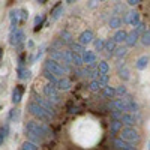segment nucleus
I'll use <instances>...</instances> for the list:
<instances>
[{"instance_id": "20", "label": "nucleus", "mask_w": 150, "mask_h": 150, "mask_svg": "<svg viewBox=\"0 0 150 150\" xmlns=\"http://www.w3.org/2000/svg\"><path fill=\"white\" fill-rule=\"evenodd\" d=\"M114 41L117 42V44H123V42H126V39H128V32H125V30H117L116 33H114Z\"/></svg>"}, {"instance_id": "1", "label": "nucleus", "mask_w": 150, "mask_h": 150, "mask_svg": "<svg viewBox=\"0 0 150 150\" xmlns=\"http://www.w3.org/2000/svg\"><path fill=\"white\" fill-rule=\"evenodd\" d=\"M24 129H26V135L27 138L36 144H39L44 141L45 137H51V131H50L48 126H45V125L42 123H38L35 120H29L26 122V126H24Z\"/></svg>"}, {"instance_id": "22", "label": "nucleus", "mask_w": 150, "mask_h": 150, "mask_svg": "<svg viewBox=\"0 0 150 150\" xmlns=\"http://www.w3.org/2000/svg\"><path fill=\"white\" fill-rule=\"evenodd\" d=\"M147 65H149V56H141V57H138V60L135 62V68L138 71L146 69Z\"/></svg>"}, {"instance_id": "40", "label": "nucleus", "mask_w": 150, "mask_h": 150, "mask_svg": "<svg viewBox=\"0 0 150 150\" xmlns=\"http://www.w3.org/2000/svg\"><path fill=\"white\" fill-rule=\"evenodd\" d=\"M102 86H108V81H110V75L108 74H99V77L96 78Z\"/></svg>"}, {"instance_id": "10", "label": "nucleus", "mask_w": 150, "mask_h": 150, "mask_svg": "<svg viewBox=\"0 0 150 150\" xmlns=\"http://www.w3.org/2000/svg\"><path fill=\"white\" fill-rule=\"evenodd\" d=\"M48 54H50V59H53V60L59 62V63H62V65H63V63H66V62H65V54H63V50L50 48Z\"/></svg>"}, {"instance_id": "37", "label": "nucleus", "mask_w": 150, "mask_h": 150, "mask_svg": "<svg viewBox=\"0 0 150 150\" xmlns=\"http://www.w3.org/2000/svg\"><path fill=\"white\" fill-rule=\"evenodd\" d=\"M21 102V90L14 89L12 90V104H20Z\"/></svg>"}, {"instance_id": "33", "label": "nucleus", "mask_w": 150, "mask_h": 150, "mask_svg": "<svg viewBox=\"0 0 150 150\" xmlns=\"http://www.w3.org/2000/svg\"><path fill=\"white\" fill-rule=\"evenodd\" d=\"M102 87H104V86H102L101 83H99L98 80H92V81H90V84H89V90H90V92H93V93H96V92L101 90Z\"/></svg>"}, {"instance_id": "47", "label": "nucleus", "mask_w": 150, "mask_h": 150, "mask_svg": "<svg viewBox=\"0 0 150 150\" xmlns=\"http://www.w3.org/2000/svg\"><path fill=\"white\" fill-rule=\"evenodd\" d=\"M20 15H21V23H24V21H26V20L29 18V12H27L26 9H21Z\"/></svg>"}, {"instance_id": "53", "label": "nucleus", "mask_w": 150, "mask_h": 150, "mask_svg": "<svg viewBox=\"0 0 150 150\" xmlns=\"http://www.w3.org/2000/svg\"><path fill=\"white\" fill-rule=\"evenodd\" d=\"M99 2H105V0H99Z\"/></svg>"}, {"instance_id": "16", "label": "nucleus", "mask_w": 150, "mask_h": 150, "mask_svg": "<svg viewBox=\"0 0 150 150\" xmlns=\"http://www.w3.org/2000/svg\"><path fill=\"white\" fill-rule=\"evenodd\" d=\"M117 74H119V77H120L123 81H128V80L131 78V75H129V69L126 68V65H125V62H120V63H119Z\"/></svg>"}, {"instance_id": "14", "label": "nucleus", "mask_w": 150, "mask_h": 150, "mask_svg": "<svg viewBox=\"0 0 150 150\" xmlns=\"http://www.w3.org/2000/svg\"><path fill=\"white\" fill-rule=\"evenodd\" d=\"M140 38H141V35L134 29L132 32L128 33V39H126V42H125V44H126V47H135L137 42L140 41Z\"/></svg>"}, {"instance_id": "35", "label": "nucleus", "mask_w": 150, "mask_h": 150, "mask_svg": "<svg viewBox=\"0 0 150 150\" xmlns=\"http://www.w3.org/2000/svg\"><path fill=\"white\" fill-rule=\"evenodd\" d=\"M39 147H38V144L36 143H33V141H24L23 143V146H21V150H38Z\"/></svg>"}, {"instance_id": "36", "label": "nucleus", "mask_w": 150, "mask_h": 150, "mask_svg": "<svg viewBox=\"0 0 150 150\" xmlns=\"http://www.w3.org/2000/svg\"><path fill=\"white\" fill-rule=\"evenodd\" d=\"M140 42H141L144 47H150V30H146V32L141 35Z\"/></svg>"}, {"instance_id": "26", "label": "nucleus", "mask_w": 150, "mask_h": 150, "mask_svg": "<svg viewBox=\"0 0 150 150\" xmlns=\"http://www.w3.org/2000/svg\"><path fill=\"white\" fill-rule=\"evenodd\" d=\"M122 126H123V122H122V120H112V122H111V126H110L111 134L114 135V134H117L119 131H122V129H123Z\"/></svg>"}, {"instance_id": "44", "label": "nucleus", "mask_w": 150, "mask_h": 150, "mask_svg": "<svg viewBox=\"0 0 150 150\" xmlns=\"http://www.w3.org/2000/svg\"><path fill=\"white\" fill-rule=\"evenodd\" d=\"M44 20H45V17H44V15H38V17L35 18V27H39V26H42Z\"/></svg>"}, {"instance_id": "38", "label": "nucleus", "mask_w": 150, "mask_h": 150, "mask_svg": "<svg viewBox=\"0 0 150 150\" xmlns=\"http://www.w3.org/2000/svg\"><path fill=\"white\" fill-rule=\"evenodd\" d=\"M98 69H99V72H101V74H108V71H110L108 62H107V60H101V62H99Z\"/></svg>"}, {"instance_id": "8", "label": "nucleus", "mask_w": 150, "mask_h": 150, "mask_svg": "<svg viewBox=\"0 0 150 150\" xmlns=\"http://www.w3.org/2000/svg\"><path fill=\"white\" fill-rule=\"evenodd\" d=\"M33 99H35V102H38L41 107H44L53 117H56V108H54V104H53L51 101H48V99H44V98H41V96H38L35 92H33Z\"/></svg>"}, {"instance_id": "7", "label": "nucleus", "mask_w": 150, "mask_h": 150, "mask_svg": "<svg viewBox=\"0 0 150 150\" xmlns=\"http://www.w3.org/2000/svg\"><path fill=\"white\" fill-rule=\"evenodd\" d=\"M26 41V35L21 29H11L9 32V44L12 47H18Z\"/></svg>"}, {"instance_id": "4", "label": "nucleus", "mask_w": 150, "mask_h": 150, "mask_svg": "<svg viewBox=\"0 0 150 150\" xmlns=\"http://www.w3.org/2000/svg\"><path fill=\"white\" fill-rule=\"evenodd\" d=\"M59 92L60 90L57 89L54 84H51V83H48V84L44 86V95L47 96V99H48V101H51L53 104H57V105L62 102V98H60Z\"/></svg>"}, {"instance_id": "21", "label": "nucleus", "mask_w": 150, "mask_h": 150, "mask_svg": "<svg viewBox=\"0 0 150 150\" xmlns=\"http://www.w3.org/2000/svg\"><path fill=\"white\" fill-rule=\"evenodd\" d=\"M60 39L65 42V45H69V47L74 44V38H72L71 32H68V30H62L60 32Z\"/></svg>"}, {"instance_id": "6", "label": "nucleus", "mask_w": 150, "mask_h": 150, "mask_svg": "<svg viewBox=\"0 0 150 150\" xmlns=\"http://www.w3.org/2000/svg\"><path fill=\"white\" fill-rule=\"evenodd\" d=\"M120 138L125 141H129V143H137V141H140V132L131 126L123 128L120 131Z\"/></svg>"}, {"instance_id": "25", "label": "nucleus", "mask_w": 150, "mask_h": 150, "mask_svg": "<svg viewBox=\"0 0 150 150\" xmlns=\"http://www.w3.org/2000/svg\"><path fill=\"white\" fill-rule=\"evenodd\" d=\"M102 96L108 98V99L114 98L116 96V89H114V87H110V86H104L102 87Z\"/></svg>"}, {"instance_id": "2", "label": "nucleus", "mask_w": 150, "mask_h": 150, "mask_svg": "<svg viewBox=\"0 0 150 150\" xmlns=\"http://www.w3.org/2000/svg\"><path fill=\"white\" fill-rule=\"evenodd\" d=\"M44 68L45 69H48L50 72H53L54 75H57V77H65L66 74H69V71H71V65H66V63H59V62H56V60H53V59H47L45 60V65H44Z\"/></svg>"}, {"instance_id": "49", "label": "nucleus", "mask_w": 150, "mask_h": 150, "mask_svg": "<svg viewBox=\"0 0 150 150\" xmlns=\"http://www.w3.org/2000/svg\"><path fill=\"white\" fill-rule=\"evenodd\" d=\"M69 112H77V108H74L72 105H69Z\"/></svg>"}, {"instance_id": "13", "label": "nucleus", "mask_w": 150, "mask_h": 150, "mask_svg": "<svg viewBox=\"0 0 150 150\" xmlns=\"http://www.w3.org/2000/svg\"><path fill=\"white\" fill-rule=\"evenodd\" d=\"M21 9H12L9 12V20H11V29H17L18 23L21 20V15H20Z\"/></svg>"}, {"instance_id": "50", "label": "nucleus", "mask_w": 150, "mask_h": 150, "mask_svg": "<svg viewBox=\"0 0 150 150\" xmlns=\"http://www.w3.org/2000/svg\"><path fill=\"white\" fill-rule=\"evenodd\" d=\"M27 47H29V48H33V47H35L33 41H29V42H27Z\"/></svg>"}, {"instance_id": "18", "label": "nucleus", "mask_w": 150, "mask_h": 150, "mask_svg": "<svg viewBox=\"0 0 150 150\" xmlns=\"http://www.w3.org/2000/svg\"><path fill=\"white\" fill-rule=\"evenodd\" d=\"M71 81L66 78V77H62V78H59V83L56 84V87L60 90V92H68L69 89H71Z\"/></svg>"}, {"instance_id": "39", "label": "nucleus", "mask_w": 150, "mask_h": 150, "mask_svg": "<svg viewBox=\"0 0 150 150\" xmlns=\"http://www.w3.org/2000/svg\"><path fill=\"white\" fill-rule=\"evenodd\" d=\"M75 75H78V77H90V72L87 68H75Z\"/></svg>"}, {"instance_id": "17", "label": "nucleus", "mask_w": 150, "mask_h": 150, "mask_svg": "<svg viewBox=\"0 0 150 150\" xmlns=\"http://www.w3.org/2000/svg\"><path fill=\"white\" fill-rule=\"evenodd\" d=\"M116 50H117V42L114 41V38H111V39H108V41L105 42V51H107V56H108V57L114 56Z\"/></svg>"}, {"instance_id": "11", "label": "nucleus", "mask_w": 150, "mask_h": 150, "mask_svg": "<svg viewBox=\"0 0 150 150\" xmlns=\"http://www.w3.org/2000/svg\"><path fill=\"white\" fill-rule=\"evenodd\" d=\"M93 41H95V36H93V32H92V30H84V32L78 36V42L83 44L84 47L89 45V44H92Z\"/></svg>"}, {"instance_id": "54", "label": "nucleus", "mask_w": 150, "mask_h": 150, "mask_svg": "<svg viewBox=\"0 0 150 150\" xmlns=\"http://www.w3.org/2000/svg\"><path fill=\"white\" fill-rule=\"evenodd\" d=\"M149 149H150V143H149Z\"/></svg>"}, {"instance_id": "45", "label": "nucleus", "mask_w": 150, "mask_h": 150, "mask_svg": "<svg viewBox=\"0 0 150 150\" xmlns=\"http://www.w3.org/2000/svg\"><path fill=\"white\" fill-rule=\"evenodd\" d=\"M135 30H137V32H138L140 35H143V33H144V32L147 30V29H146V24H144V23H140V24H138V26H137V27H135Z\"/></svg>"}, {"instance_id": "52", "label": "nucleus", "mask_w": 150, "mask_h": 150, "mask_svg": "<svg viewBox=\"0 0 150 150\" xmlns=\"http://www.w3.org/2000/svg\"><path fill=\"white\" fill-rule=\"evenodd\" d=\"M66 3H74V0H66Z\"/></svg>"}, {"instance_id": "32", "label": "nucleus", "mask_w": 150, "mask_h": 150, "mask_svg": "<svg viewBox=\"0 0 150 150\" xmlns=\"http://www.w3.org/2000/svg\"><path fill=\"white\" fill-rule=\"evenodd\" d=\"M129 14H131V24H132L134 27H137V26L141 23L140 14H138V12H135V11H129Z\"/></svg>"}, {"instance_id": "43", "label": "nucleus", "mask_w": 150, "mask_h": 150, "mask_svg": "<svg viewBox=\"0 0 150 150\" xmlns=\"http://www.w3.org/2000/svg\"><path fill=\"white\" fill-rule=\"evenodd\" d=\"M9 119L14 122V120H18L20 119V111L17 110V108H14V110H11V112H9Z\"/></svg>"}, {"instance_id": "30", "label": "nucleus", "mask_w": 150, "mask_h": 150, "mask_svg": "<svg viewBox=\"0 0 150 150\" xmlns=\"http://www.w3.org/2000/svg\"><path fill=\"white\" fill-rule=\"evenodd\" d=\"M32 75V71L30 69H26V68H18V78L20 80H29Z\"/></svg>"}, {"instance_id": "3", "label": "nucleus", "mask_w": 150, "mask_h": 150, "mask_svg": "<svg viewBox=\"0 0 150 150\" xmlns=\"http://www.w3.org/2000/svg\"><path fill=\"white\" fill-rule=\"evenodd\" d=\"M27 111L30 112L32 116H35V117H38L39 120H44V122H51L54 117L50 114V112L44 108V107H41L38 102H35V101H32V102H29L27 104Z\"/></svg>"}, {"instance_id": "27", "label": "nucleus", "mask_w": 150, "mask_h": 150, "mask_svg": "<svg viewBox=\"0 0 150 150\" xmlns=\"http://www.w3.org/2000/svg\"><path fill=\"white\" fill-rule=\"evenodd\" d=\"M122 23H123V20H122V18H119V17H111V18H110V21H108V26H110L111 29L119 30V27L122 26Z\"/></svg>"}, {"instance_id": "19", "label": "nucleus", "mask_w": 150, "mask_h": 150, "mask_svg": "<svg viewBox=\"0 0 150 150\" xmlns=\"http://www.w3.org/2000/svg\"><path fill=\"white\" fill-rule=\"evenodd\" d=\"M83 59H84V63L90 65V63H95V62H96L98 56H96V53H95V51H90V50H86V53L83 54Z\"/></svg>"}, {"instance_id": "29", "label": "nucleus", "mask_w": 150, "mask_h": 150, "mask_svg": "<svg viewBox=\"0 0 150 150\" xmlns=\"http://www.w3.org/2000/svg\"><path fill=\"white\" fill-rule=\"evenodd\" d=\"M105 39H102V38H99V39H95L93 41V45H95V51H105Z\"/></svg>"}, {"instance_id": "41", "label": "nucleus", "mask_w": 150, "mask_h": 150, "mask_svg": "<svg viewBox=\"0 0 150 150\" xmlns=\"http://www.w3.org/2000/svg\"><path fill=\"white\" fill-rule=\"evenodd\" d=\"M128 95V89L125 86H119L117 89H116V96H119V98H125Z\"/></svg>"}, {"instance_id": "28", "label": "nucleus", "mask_w": 150, "mask_h": 150, "mask_svg": "<svg viewBox=\"0 0 150 150\" xmlns=\"http://www.w3.org/2000/svg\"><path fill=\"white\" fill-rule=\"evenodd\" d=\"M128 53H129V50H128V47L126 45H122V47H117V50H116V53H114V56L117 57V59H123V57H126L128 56Z\"/></svg>"}, {"instance_id": "15", "label": "nucleus", "mask_w": 150, "mask_h": 150, "mask_svg": "<svg viewBox=\"0 0 150 150\" xmlns=\"http://www.w3.org/2000/svg\"><path fill=\"white\" fill-rule=\"evenodd\" d=\"M63 12H65V6L62 2H59L51 11V21H57L62 15H63Z\"/></svg>"}, {"instance_id": "48", "label": "nucleus", "mask_w": 150, "mask_h": 150, "mask_svg": "<svg viewBox=\"0 0 150 150\" xmlns=\"http://www.w3.org/2000/svg\"><path fill=\"white\" fill-rule=\"evenodd\" d=\"M126 3H128L129 6H135V5H140L141 0H126Z\"/></svg>"}, {"instance_id": "5", "label": "nucleus", "mask_w": 150, "mask_h": 150, "mask_svg": "<svg viewBox=\"0 0 150 150\" xmlns=\"http://www.w3.org/2000/svg\"><path fill=\"white\" fill-rule=\"evenodd\" d=\"M110 108L120 112H129L131 111V98H119L110 102Z\"/></svg>"}, {"instance_id": "24", "label": "nucleus", "mask_w": 150, "mask_h": 150, "mask_svg": "<svg viewBox=\"0 0 150 150\" xmlns=\"http://www.w3.org/2000/svg\"><path fill=\"white\" fill-rule=\"evenodd\" d=\"M74 53V51H72ZM72 65H75V68H81L84 65V59H83V54H78V53H74L72 54Z\"/></svg>"}, {"instance_id": "31", "label": "nucleus", "mask_w": 150, "mask_h": 150, "mask_svg": "<svg viewBox=\"0 0 150 150\" xmlns=\"http://www.w3.org/2000/svg\"><path fill=\"white\" fill-rule=\"evenodd\" d=\"M8 134H9V125L5 123L3 126H2V129H0V144H3V143L6 141Z\"/></svg>"}, {"instance_id": "46", "label": "nucleus", "mask_w": 150, "mask_h": 150, "mask_svg": "<svg viewBox=\"0 0 150 150\" xmlns=\"http://www.w3.org/2000/svg\"><path fill=\"white\" fill-rule=\"evenodd\" d=\"M122 116H123V112H120V111H112L111 112V117L114 120H122Z\"/></svg>"}, {"instance_id": "42", "label": "nucleus", "mask_w": 150, "mask_h": 150, "mask_svg": "<svg viewBox=\"0 0 150 150\" xmlns=\"http://www.w3.org/2000/svg\"><path fill=\"white\" fill-rule=\"evenodd\" d=\"M63 54H65V62L66 65H72V50H63Z\"/></svg>"}, {"instance_id": "9", "label": "nucleus", "mask_w": 150, "mask_h": 150, "mask_svg": "<svg viewBox=\"0 0 150 150\" xmlns=\"http://www.w3.org/2000/svg\"><path fill=\"white\" fill-rule=\"evenodd\" d=\"M122 122L125 125H128V126H132V125L140 122V114H138V112H123Z\"/></svg>"}, {"instance_id": "12", "label": "nucleus", "mask_w": 150, "mask_h": 150, "mask_svg": "<svg viewBox=\"0 0 150 150\" xmlns=\"http://www.w3.org/2000/svg\"><path fill=\"white\" fill-rule=\"evenodd\" d=\"M114 147L119 149V150H137V147L134 146V143L125 141V140H122V138L114 140Z\"/></svg>"}, {"instance_id": "23", "label": "nucleus", "mask_w": 150, "mask_h": 150, "mask_svg": "<svg viewBox=\"0 0 150 150\" xmlns=\"http://www.w3.org/2000/svg\"><path fill=\"white\" fill-rule=\"evenodd\" d=\"M42 75H44V77H45V78H47L50 83H51V84H54V86L59 83L57 75H54L53 72H50V71H48V69H45V68H44V71H42Z\"/></svg>"}, {"instance_id": "34", "label": "nucleus", "mask_w": 150, "mask_h": 150, "mask_svg": "<svg viewBox=\"0 0 150 150\" xmlns=\"http://www.w3.org/2000/svg\"><path fill=\"white\" fill-rule=\"evenodd\" d=\"M71 50H72L74 53H78V54H84V53H86L84 45L80 44V42H74V44L71 45Z\"/></svg>"}, {"instance_id": "51", "label": "nucleus", "mask_w": 150, "mask_h": 150, "mask_svg": "<svg viewBox=\"0 0 150 150\" xmlns=\"http://www.w3.org/2000/svg\"><path fill=\"white\" fill-rule=\"evenodd\" d=\"M36 2L39 3V5H44V3H47V0H36Z\"/></svg>"}]
</instances>
